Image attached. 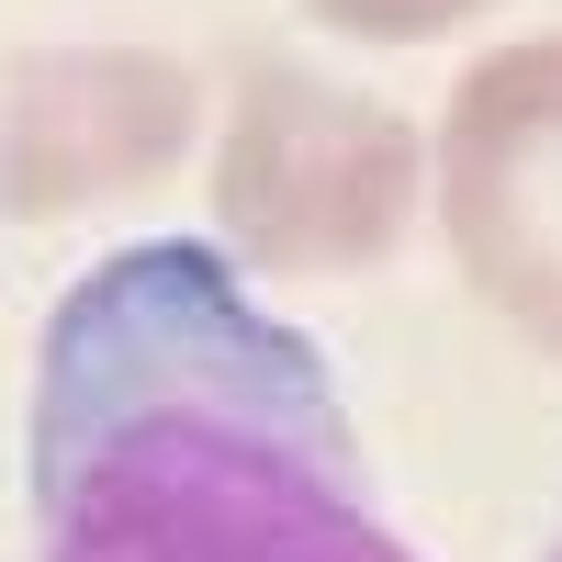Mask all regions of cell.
Returning a JSON list of instances; mask_svg holds the SVG:
<instances>
[{
    "mask_svg": "<svg viewBox=\"0 0 562 562\" xmlns=\"http://www.w3.org/2000/svg\"><path fill=\"white\" fill-rule=\"evenodd\" d=\"M34 562H416L326 360L203 237L113 248L34 360Z\"/></svg>",
    "mask_w": 562,
    "mask_h": 562,
    "instance_id": "cell-1",
    "label": "cell"
},
{
    "mask_svg": "<svg viewBox=\"0 0 562 562\" xmlns=\"http://www.w3.org/2000/svg\"><path fill=\"white\" fill-rule=\"evenodd\" d=\"M214 214L259 270H371L416 214V135L360 90L259 68L214 158Z\"/></svg>",
    "mask_w": 562,
    "mask_h": 562,
    "instance_id": "cell-2",
    "label": "cell"
},
{
    "mask_svg": "<svg viewBox=\"0 0 562 562\" xmlns=\"http://www.w3.org/2000/svg\"><path fill=\"white\" fill-rule=\"evenodd\" d=\"M439 225L473 293L562 349V34L495 45L439 124Z\"/></svg>",
    "mask_w": 562,
    "mask_h": 562,
    "instance_id": "cell-3",
    "label": "cell"
},
{
    "mask_svg": "<svg viewBox=\"0 0 562 562\" xmlns=\"http://www.w3.org/2000/svg\"><path fill=\"white\" fill-rule=\"evenodd\" d=\"M180 124H192V79L169 57H34L12 79V124H0V192L12 214H79L135 192L169 169Z\"/></svg>",
    "mask_w": 562,
    "mask_h": 562,
    "instance_id": "cell-4",
    "label": "cell"
},
{
    "mask_svg": "<svg viewBox=\"0 0 562 562\" xmlns=\"http://www.w3.org/2000/svg\"><path fill=\"white\" fill-rule=\"evenodd\" d=\"M304 12L338 34H371V45H416V34H450L461 12H484V0H304Z\"/></svg>",
    "mask_w": 562,
    "mask_h": 562,
    "instance_id": "cell-5",
    "label": "cell"
},
{
    "mask_svg": "<svg viewBox=\"0 0 562 562\" xmlns=\"http://www.w3.org/2000/svg\"><path fill=\"white\" fill-rule=\"evenodd\" d=\"M551 562H562V540H551Z\"/></svg>",
    "mask_w": 562,
    "mask_h": 562,
    "instance_id": "cell-6",
    "label": "cell"
}]
</instances>
